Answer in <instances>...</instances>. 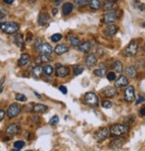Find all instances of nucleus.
<instances>
[{"mask_svg": "<svg viewBox=\"0 0 145 151\" xmlns=\"http://www.w3.org/2000/svg\"><path fill=\"white\" fill-rule=\"evenodd\" d=\"M102 107H103V108L109 109V108H111V107H112L113 104H112L110 101H109V100H103V101L102 102Z\"/></svg>", "mask_w": 145, "mask_h": 151, "instance_id": "c9c22d12", "label": "nucleus"}, {"mask_svg": "<svg viewBox=\"0 0 145 151\" xmlns=\"http://www.w3.org/2000/svg\"><path fill=\"white\" fill-rule=\"evenodd\" d=\"M53 14L55 15V14H57V9H53Z\"/></svg>", "mask_w": 145, "mask_h": 151, "instance_id": "603ef678", "label": "nucleus"}, {"mask_svg": "<svg viewBox=\"0 0 145 151\" xmlns=\"http://www.w3.org/2000/svg\"><path fill=\"white\" fill-rule=\"evenodd\" d=\"M20 130H21V128H20V125H19L18 124H10V125L6 128V132L7 135L13 137V136L18 134V133L20 132Z\"/></svg>", "mask_w": 145, "mask_h": 151, "instance_id": "9d476101", "label": "nucleus"}, {"mask_svg": "<svg viewBox=\"0 0 145 151\" xmlns=\"http://www.w3.org/2000/svg\"><path fill=\"white\" fill-rule=\"evenodd\" d=\"M89 6H90V7L92 8V9H94V10H97V9H99L100 7H101V2L100 1H98V0H92V1H90L89 2Z\"/></svg>", "mask_w": 145, "mask_h": 151, "instance_id": "c756f323", "label": "nucleus"}, {"mask_svg": "<svg viewBox=\"0 0 145 151\" xmlns=\"http://www.w3.org/2000/svg\"><path fill=\"white\" fill-rule=\"evenodd\" d=\"M4 10H0V20H1V19H3L4 17H5V15L6 14V12H3Z\"/></svg>", "mask_w": 145, "mask_h": 151, "instance_id": "49530a36", "label": "nucleus"}, {"mask_svg": "<svg viewBox=\"0 0 145 151\" xmlns=\"http://www.w3.org/2000/svg\"><path fill=\"white\" fill-rule=\"evenodd\" d=\"M47 110V106L43 104H36L33 106V111L35 113H45Z\"/></svg>", "mask_w": 145, "mask_h": 151, "instance_id": "b1692460", "label": "nucleus"}, {"mask_svg": "<svg viewBox=\"0 0 145 151\" xmlns=\"http://www.w3.org/2000/svg\"><path fill=\"white\" fill-rule=\"evenodd\" d=\"M144 100H145L144 97L141 96V95H139V97H138V99H137V101H136V105H139V104L142 103Z\"/></svg>", "mask_w": 145, "mask_h": 151, "instance_id": "79ce46f5", "label": "nucleus"}, {"mask_svg": "<svg viewBox=\"0 0 145 151\" xmlns=\"http://www.w3.org/2000/svg\"><path fill=\"white\" fill-rule=\"evenodd\" d=\"M38 52L42 55H50L53 53V47L49 43H44L42 44L38 48H37Z\"/></svg>", "mask_w": 145, "mask_h": 151, "instance_id": "6e6552de", "label": "nucleus"}, {"mask_svg": "<svg viewBox=\"0 0 145 151\" xmlns=\"http://www.w3.org/2000/svg\"><path fill=\"white\" fill-rule=\"evenodd\" d=\"M88 3H89V1H86V0H77V1L74 2L76 6H84Z\"/></svg>", "mask_w": 145, "mask_h": 151, "instance_id": "e433bc0d", "label": "nucleus"}, {"mask_svg": "<svg viewBox=\"0 0 145 151\" xmlns=\"http://www.w3.org/2000/svg\"><path fill=\"white\" fill-rule=\"evenodd\" d=\"M49 20V15L46 13H41L38 16V24L40 26H45Z\"/></svg>", "mask_w": 145, "mask_h": 151, "instance_id": "a211bd4d", "label": "nucleus"}, {"mask_svg": "<svg viewBox=\"0 0 145 151\" xmlns=\"http://www.w3.org/2000/svg\"><path fill=\"white\" fill-rule=\"evenodd\" d=\"M129 127L127 124H114L110 127V133L113 136H121L127 132H128Z\"/></svg>", "mask_w": 145, "mask_h": 151, "instance_id": "f03ea898", "label": "nucleus"}, {"mask_svg": "<svg viewBox=\"0 0 145 151\" xmlns=\"http://www.w3.org/2000/svg\"><path fill=\"white\" fill-rule=\"evenodd\" d=\"M15 99H16V100H18V101H21V102H24V101H26V100H27V97H26L25 95H23V94H21V93L16 94Z\"/></svg>", "mask_w": 145, "mask_h": 151, "instance_id": "58836bf2", "label": "nucleus"}, {"mask_svg": "<svg viewBox=\"0 0 145 151\" xmlns=\"http://www.w3.org/2000/svg\"><path fill=\"white\" fill-rule=\"evenodd\" d=\"M124 98L125 100L127 102H133L135 99V95H134V88L133 86H129L125 89L124 93Z\"/></svg>", "mask_w": 145, "mask_h": 151, "instance_id": "423d86ee", "label": "nucleus"}, {"mask_svg": "<svg viewBox=\"0 0 145 151\" xmlns=\"http://www.w3.org/2000/svg\"><path fill=\"white\" fill-rule=\"evenodd\" d=\"M124 144V141H123V139H114L110 141L109 143V147L113 150H119Z\"/></svg>", "mask_w": 145, "mask_h": 151, "instance_id": "f8f14e48", "label": "nucleus"}, {"mask_svg": "<svg viewBox=\"0 0 145 151\" xmlns=\"http://www.w3.org/2000/svg\"><path fill=\"white\" fill-rule=\"evenodd\" d=\"M63 38V35L60 34V33H55L53 34L52 37H51V40L53 42H58V41H60Z\"/></svg>", "mask_w": 145, "mask_h": 151, "instance_id": "f704fd0d", "label": "nucleus"}, {"mask_svg": "<svg viewBox=\"0 0 145 151\" xmlns=\"http://www.w3.org/2000/svg\"><path fill=\"white\" fill-rule=\"evenodd\" d=\"M108 136H109V130L107 128H100L95 133V138L99 141H102L107 139Z\"/></svg>", "mask_w": 145, "mask_h": 151, "instance_id": "0eeeda50", "label": "nucleus"}, {"mask_svg": "<svg viewBox=\"0 0 145 151\" xmlns=\"http://www.w3.org/2000/svg\"><path fill=\"white\" fill-rule=\"evenodd\" d=\"M140 114H141V115H145V107H143V108H141V109L140 110Z\"/></svg>", "mask_w": 145, "mask_h": 151, "instance_id": "8fccbe9b", "label": "nucleus"}, {"mask_svg": "<svg viewBox=\"0 0 145 151\" xmlns=\"http://www.w3.org/2000/svg\"><path fill=\"white\" fill-rule=\"evenodd\" d=\"M24 146H25V142H24V141H22V140L15 141V142L14 143V147L15 150H14V151H19V150L21 149Z\"/></svg>", "mask_w": 145, "mask_h": 151, "instance_id": "7c9ffc66", "label": "nucleus"}, {"mask_svg": "<svg viewBox=\"0 0 145 151\" xmlns=\"http://www.w3.org/2000/svg\"><path fill=\"white\" fill-rule=\"evenodd\" d=\"M69 40H70V45L72 47H77V46L80 45L79 44V42H80L79 40L77 38L74 37V36H70L69 37Z\"/></svg>", "mask_w": 145, "mask_h": 151, "instance_id": "2f4dec72", "label": "nucleus"}, {"mask_svg": "<svg viewBox=\"0 0 145 151\" xmlns=\"http://www.w3.org/2000/svg\"><path fill=\"white\" fill-rule=\"evenodd\" d=\"M78 48L83 53H87L91 48V44L88 41H85V42H83L82 44H80L78 46Z\"/></svg>", "mask_w": 145, "mask_h": 151, "instance_id": "5701e85b", "label": "nucleus"}, {"mask_svg": "<svg viewBox=\"0 0 145 151\" xmlns=\"http://www.w3.org/2000/svg\"><path fill=\"white\" fill-rule=\"evenodd\" d=\"M21 113V106L18 104H12L7 109V115L9 118H14Z\"/></svg>", "mask_w": 145, "mask_h": 151, "instance_id": "39448f33", "label": "nucleus"}, {"mask_svg": "<svg viewBox=\"0 0 145 151\" xmlns=\"http://www.w3.org/2000/svg\"><path fill=\"white\" fill-rule=\"evenodd\" d=\"M138 52V43L135 40H132L125 49V55L127 56H134Z\"/></svg>", "mask_w": 145, "mask_h": 151, "instance_id": "7ed1b4c3", "label": "nucleus"}, {"mask_svg": "<svg viewBox=\"0 0 145 151\" xmlns=\"http://www.w3.org/2000/svg\"><path fill=\"white\" fill-rule=\"evenodd\" d=\"M139 9H140V11H141V12H145V4H141V5L139 6Z\"/></svg>", "mask_w": 145, "mask_h": 151, "instance_id": "de8ad7c7", "label": "nucleus"}, {"mask_svg": "<svg viewBox=\"0 0 145 151\" xmlns=\"http://www.w3.org/2000/svg\"><path fill=\"white\" fill-rule=\"evenodd\" d=\"M113 68L119 73H121L123 72V65L120 61H116L113 65Z\"/></svg>", "mask_w": 145, "mask_h": 151, "instance_id": "bb28decb", "label": "nucleus"}, {"mask_svg": "<svg viewBox=\"0 0 145 151\" xmlns=\"http://www.w3.org/2000/svg\"><path fill=\"white\" fill-rule=\"evenodd\" d=\"M103 93L108 98H113L114 96H116V94H117V90H116V88L113 87L108 86L103 88Z\"/></svg>", "mask_w": 145, "mask_h": 151, "instance_id": "2eb2a0df", "label": "nucleus"}, {"mask_svg": "<svg viewBox=\"0 0 145 151\" xmlns=\"http://www.w3.org/2000/svg\"><path fill=\"white\" fill-rule=\"evenodd\" d=\"M5 115H6V112L3 109H0V122L5 118Z\"/></svg>", "mask_w": 145, "mask_h": 151, "instance_id": "c03bdc74", "label": "nucleus"}, {"mask_svg": "<svg viewBox=\"0 0 145 151\" xmlns=\"http://www.w3.org/2000/svg\"><path fill=\"white\" fill-rule=\"evenodd\" d=\"M19 25L14 22H5L0 23V29L7 34H14L19 31Z\"/></svg>", "mask_w": 145, "mask_h": 151, "instance_id": "f257e3e1", "label": "nucleus"}, {"mask_svg": "<svg viewBox=\"0 0 145 151\" xmlns=\"http://www.w3.org/2000/svg\"><path fill=\"white\" fill-rule=\"evenodd\" d=\"M42 73H43V68H42L40 65H36V66L32 69V76H33L35 79L40 78Z\"/></svg>", "mask_w": 145, "mask_h": 151, "instance_id": "aec40b11", "label": "nucleus"}, {"mask_svg": "<svg viewBox=\"0 0 145 151\" xmlns=\"http://www.w3.org/2000/svg\"><path fill=\"white\" fill-rule=\"evenodd\" d=\"M115 7H116V3L115 2H113V1H106V2H104L103 8H104L105 11H111Z\"/></svg>", "mask_w": 145, "mask_h": 151, "instance_id": "a878e982", "label": "nucleus"}, {"mask_svg": "<svg viewBox=\"0 0 145 151\" xmlns=\"http://www.w3.org/2000/svg\"><path fill=\"white\" fill-rule=\"evenodd\" d=\"M117 32H118V27L114 24H109L105 29V34L109 37L114 36L116 33H117Z\"/></svg>", "mask_w": 145, "mask_h": 151, "instance_id": "4468645a", "label": "nucleus"}, {"mask_svg": "<svg viewBox=\"0 0 145 151\" xmlns=\"http://www.w3.org/2000/svg\"><path fill=\"white\" fill-rule=\"evenodd\" d=\"M94 73H95V75H97V76H99V77L102 78V77H104V76L106 75L107 69H106V67H101V68H99V69L95 70Z\"/></svg>", "mask_w": 145, "mask_h": 151, "instance_id": "cd10ccee", "label": "nucleus"}, {"mask_svg": "<svg viewBox=\"0 0 145 151\" xmlns=\"http://www.w3.org/2000/svg\"><path fill=\"white\" fill-rule=\"evenodd\" d=\"M41 45H42V39L41 38H38L36 42H35V47L38 48Z\"/></svg>", "mask_w": 145, "mask_h": 151, "instance_id": "a19ab883", "label": "nucleus"}, {"mask_svg": "<svg viewBox=\"0 0 145 151\" xmlns=\"http://www.w3.org/2000/svg\"><path fill=\"white\" fill-rule=\"evenodd\" d=\"M35 95H36V96H37V97H38V99H41V96H40L39 94H38L37 92H35Z\"/></svg>", "mask_w": 145, "mask_h": 151, "instance_id": "864d4df0", "label": "nucleus"}, {"mask_svg": "<svg viewBox=\"0 0 145 151\" xmlns=\"http://www.w3.org/2000/svg\"><path fill=\"white\" fill-rule=\"evenodd\" d=\"M14 41L15 44L17 45V47L22 48L24 46V40H23V36L21 34H17L14 38Z\"/></svg>", "mask_w": 145, "mask_h": 151, "instance_id": "393cba45", "label": "nucleus"}, {"mask_svg": "<svg viewBox=\"0 0 145 151\" xmlns=\"http://www.w3.org/2000/svg\"><path fill=\"white\" fill-rule=\"evenodd\" d=\"M0 136H1V132H0Z\"/></svg>", "mask_w": 145, "mask_h": 151, "instance_id": "4d7b16f0", "label": "nucleus"}, {"mask_svg": "<svg viewBox=\"0 0 145 151\" xmlns=\"http://www.w3.org/2000/svg\"><path fill=\"white\" fill-rule=\"evenodd\" d=\"M28 62H30V55L28 54H22L19 59L18 64L20 66H25L28 64Z\"/></svg>", "mask_w": 145, "mask_h": 151, "instance_id": "f3484780", "label": "nucleus"}, {"mask_svg": "<svg viewBox=\"0 0 145 151\" xmlns=\"http://www.w3.org/2000/svg\"><path fill=\"white\" fill-rule=\"evenodd\" d=\"M97 63V59L95 54H89L85 58V65L87 68H93Z\"/></svg>", "mask_w": 145, "mask_h": 151, "instance_id": "9b49d317", "label": "nucleus"}, {"mask_svg": "<svg viewBox=\"0 0 145 151\" xmlns=\"http://www.w3.org/2000/svg\"><path fill=\"white\" fill-rule=\"evenodd\" d=\"M4 81H5V77H4V78H2L1 81H0V94L2 93L3 89H4Z\"/></svg>", "mask_w": 145, "mask_h": 151, "instance_id": "37998d69", "label": "nucleus"}, {"mask_svg": "<svg viewBox=\"0 0 145 151\" xmlns=\"http://www.w3.org/2000/svg\"><path fill=\"white\" fill-rule=\"evenodd\" d=\"M62 10H63V14L68 15V14H70L72 12V10H73V5L71 3H65L63 6Z\"/></svg>", "mask_w": 145, "mask_h": 151, "instance_id": "4be33fe9", "label": "nucleus"}, {"mask_svg": "<svg viewBox=\"0 0 145 151\" xmlns=\"http://www.w3.org/2000/svg\"><path fill=\"white\" fill-rule=\"evenodd\" d=\"M58 123H59V117H58L57 115L53 116L49 121V124H51V125H55Z\"/></svg>", "mask_w": 145, "mask_h": 151, "instance_id": "4c0bfd02", "label": "nucleus"}, {"mask_svg": "<svg viewBox=\"0 0 145 151\" xmlns=\"http://www.w3.org/2000/svg\"><path fill=\"white\" fill-rule=\"evenodd\" d=\"M39 60L42 63H48L52 61V57L47 55H41V56L39 57Z\"/></svg>", "mask_w": 145, "mask_h": 151, "instance_id": "72a5a7b5", "label": "nucleus"}, {"mask_svg": "<svg viewBox=\"0 0 145 151\" xmlns=\"http://www.w3.org/2000/svg\"><path fill=\"white\" fill-rule=\"evenodd\" d=\"M85 100L86 104L89 105V106H95L99 103V99H98L97 95L94 92L86 93L85 95Z\"/></svg>", "mask_w": 145, "mask_h": 151, "instance_id": "20e7f679", "label": "nucleus"}, {"mask_svg": "<svg viewBox=\"0 0 145 151\" xmlns=\"http://www.w3.org/2000/svg\"><path fill=\"white\" fill-rule=\"evenodd\" d=\"M118 19V14L116 12H109L108 14H105L103 16V21L105 23L107 24H112L114 22H116V20Z\"/></svg>", "mask_w": 145, "mask_h": 151, "instance_id": "1a4fd4ad", "label": "nucleus"}, {"mask_svg": "<svg viewBox=\"0 0 145 151\" xmlns=\"http://www.w3.org/2000/svg\"><path fill=\"white\" fill-rule=\"evenodd\" d=\"M137 74V72H136V69L134 66H127V69H126V75L130 77V78H134Z\"/></svg>", "mask_w": 145, "mask_h": 151, "instance_id": "412c9836", "label": "nucleus"}, {"mask_svg": "<svg viewBox=\"0 0 145 151\" xmlns=\"http://www.w3.org/2000/svg\"><path fill=\"white\" fill-rule=\"evenodd\" d=\"M61 3H62V1H54V4L56 6H59V4H61Z\"/></svg>", "mask_w": 145, "mask_h": 151, "instance_id": "3c124183", "label": "nucleus"}, {"mask_svg": "<svg viewBox=\"0 0 145 151\" xmlns=\"http://www.w3.org/2000/svg\"><path fill=\"white\" fill-rule=\"evenodd\" d=\"M27 151H32V150H27Z\"/></svg>", "mask_w": 145, "mask_h": 151, "instance_id": "13d9d810", "label": "nucleus"}, {"mask_svg": "<svg viewBox=\"0 0 145 151\" xmlns=\"http://www.w3.org/2000/svg\"><path fill=\"white\" fill-rule=\"evenodd\" d=\"M68 51H69V47L65 44L57 45L54 48V53L57 55H63L64 53H67Z\"/></svg>", "mask_w": 145, "mask_h": 151, "instance_id": "dca6fc26", "label": "nucleus"}, {"mask_svg": "<svg viewBox=\"0 0 145 151\" xmlns=\"http://www.w3.org/2000/svg\"><path fill=\"white\" fill-rule=\"evenodd\" d=\"M70 73V69L66 66H59L56 68V75L58 77H61V78H63V77H66L67 75H69Z\"/></svg>", "mask_w": 145, "mask_h": 151, "instance_id": "ddd939ff", "label": "nucleus"}, {"mask_svg": "<svg viewBox=\"0 0 145 151\" xmlns=\"http://www.w3.org/2000/svg\"><path fill=\"white\" fill-rule=\"evenodd\" d=\"M142 25H143V27H145V22H144V23H143Z\"/></svg>", "mask_w": 145, "mask_h": 151, "instance_id": "6e6d98bb", "label": "nucleus"}, {"mask_svg": "<svg viewBox=\"0 0 145 151\" xmlns=\"http://www.w3.org/2000/svg\"><path fill=\"white\" fill-rule=\"evenodd\" d=\"M143 51H144V53H145V45L143 46Z\"/></svg>", "mask_w": 145, "mask_h": 151, "instance_id": "5fc2aeb1", "label": "nucleus"}, {"mask_svg": "<svg viewBox=\"0 0 145 151\" xmlns=\"http://www.w3.org/2000/svg\"><path fill=\"white\" fill-rule=\"evenodd\" d=\"M116 78H117V76H116V73H113V72H110V73H109L107 74V79H108L109 81H110L116 80Z\"/></svg>", "mask_w": 145, "mask_h": 151, "instance_id": "ea45409f", "label": "nucleus"}, {"mask_svg": "<svg viewBox=\"0 0 145 151\" xmlns=\"http://www.w3.org/2000/svg\"><path fill=\"white\" fill-rule=\"evenodd\" d=\"M59 89L61 90V92H63V94H66L67 93V88L64 87V86H60L59 87Z\"/></svg>", "mask_w": 145, "mask_h": 151, "instance_id": "a18cd8bd", "label": "nucleus"}, {"mask_svg": "<svg viewBox=\"0 0 145 151\" xmlns=\"http://www.w3.org/2000/svg\"><path fill=\"white\" fill-rule=\"evenodd\" d=\"M83 71H84V66H83V65H76V66L74 67V74H75L76 76L81 74V73H83Z\"/></svg>", "mask_w": 145, "mask_h": 151, "instance_id": "473e14b6", "label": "nucleus"}, {"mask_svg": "<svg viewBox=\"0 0 145 151\" xmlns=\"http://www.w3.org/2000/svg\"><path fill=\"white\" fill-rule=\"evenodd\" d=\"M43 72L45 73V75L50 76V75H52L53 73V67L52 65H45L44 66V68H43Z\"/></svg>", "mask_w": 145, "mask_h": 151, "instance_id": "c85d7f7f", "label": "nucleus"}, {"mask_svg": "<svg viewBox=\"0 0 145 151\" xmlns=\"http://www.w3.org/2000/svg\"><path fill=\"white\" fill-rule=\"evenodd\" d=\"M4 2H5L6 4H8V5H11V4H13V3H14L13 0H5Z\"/></svg>", "mask_w": 145, "mask_h": 151, "instance_id": "09e8293b", "label": "nucleus"}, {"mask_svg": "<svg viewBox=\"0 0 145 151\" xmlns=\"http://www.w3.org/2000/svg\"><path fill=\"white\" fill-rule=\"evenodd\" d=\"M128 84V80L127 79L126 76H120L115 82V86L120 88V87H125Z\"/></svg>", "mask_w": 145, "mask_h": 151, "instance_id": "6ab92c4d", "label": "nucleus"}]
</instances>
